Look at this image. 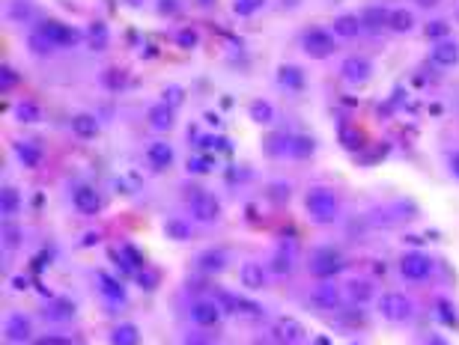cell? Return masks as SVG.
Instances as JSON below:
<instances>
[{
  "label": "cell",
  "instance_id": "31",
  "mask_svg": "<svg viewBox=\"0 0 459 345\" xmlns=\"http://www.w3.org/2000/svg\"><path fill=\"white\" fill-rule=\"evenodd\" d=\"M313 143L310 137H304V134H299V137H290V155L292 158H310L313 155Z\"/></svg>",
  "mask_w": 459,
  "mask_h": 345
},
{
  "label": "cell",
  "instance_id": "53",
  "mask_svg": "<svg viewBox=\"0 0 459 345\" xmlns=\"http://www.w3.org/2000/svg\"><path fill=\"white\" fill-rule=\"evenodd\" d=\"M96 241H98V232H87L84 235V247H93Z\"/></svg>",
  "mask_w": 459,
  "mask_h": 345
},
{
  "label": "cell",
  "instance_id": "58",
  "mask_svg": "<svg viewBox=\"0 0 459 345\" xmlns=\"http://www.w3.org/2000/svg\"><path fill=\"white\" fill-rule=\"evenodd\" d=\"M451 164H453V172H456V176H459V152H456V155H453V161H451Z\"/></svg>",
  "mask_w": 459,
  "mask_h": 345
},
{
  "label": "cell",
  "instance_id": "56",
  "mask_svg": "<svg viewBox=\"0 0 459 345\" xmlns=\"http://www.w3.org/2000/svg\"><path fill=\"white\" fill-rule=\"evenodd\" d=\"M45 345H69V340H63V337H51Z\"/></svg>",
  "mask_w": 459,
  "mask_h": 345
},
{
  "label": "cell",
  "instance_id": "49",
  "mask_svg": "<svg viewBox=\"0 0 459 345\" xmlns=\"http://www.w3.org/2000/svg\"><path fill=\"white\" fill-rule=\"evenodd\" d=\"M156 274H152V271H147V268H140V274H138V283L143 286V289H152V286H156Z\"/></svg>",
  "mask_w": 459,
  "mask_h": 345
},
{
  "label": "cell",
  "instance_id": "13",
  "mask_svg": "<svg viewBox=\"0 0 459 345\" xmlns=\"http://www.w3.org/2000/svg\"><path fill=\"white\" fill-rule=\"evenodd\" d=\"M72 203H75V208L81 214H96L98 208H102V197L96 194L93 188H75V197H72Z\"/></svg>",
  "mask_w": 459,
  "mask_h": 345
},
{
  "label": "cell",
  "instance_id": "17",
  "mask_svg": "<svg viewBox=\"0 0 459 345\" xmlns=\"http://www.w3.org/2000/svg\"><path fill=\"white\" fill-rule=\"evenodd\" d=\"M149 125L156 131H170V129H173V107L164 104V102L149 107Z\"/></svg>",
  "mask_w": 459,
  "mask_h": 345
},
{
  "label": "cell",
  "instance_id": "11",
  "mask_svg": "<svg viewBox=\"0 0 459 345\" xmlns=\"http://www.w3.org/2000/svg\"><path fill=\"white\" fill-rule=\"evenodd\" d=\"M191 319H194V324H200V328H212V324L221 322V307L215 301H194Z\"/></svg>",
  "mask_w": 459,
  "mask_h": 345
},
{
  "label": "cell",
  "instance_id": "39",
  "mask_svg": "<svg viewBox=\"0 0 459 345\" xmlns=\"http://www.w3.org/2000/svg\"><path fill=\"white\" fill-rule=\"evenodd\" d=\"M212 170V158L209 155H191L188 158V172H197V176H203V172Z\"/></svg>",
  "mask_w": 459,
  "mask_h": 345
},
{
  "label": "cell",
  "instance_id": "24",
  "mask_svg": "<svg viewBox=\"0 0 459 345\" xmlns=\"http://www.w3.org/2000/svg\"><path fill=\"white\" fill-rule=\"evenodd\" d=\"M388 15H391V9H376V6H370L367 12L361 15V24L367 27V30H379V27H388Z\"/></svg>",
  "mask_w": 459,
  "mask_h": 345
},
{
  "label": "cell",
  "instance_id": "16",
  "mask_svg": "<svg viewBox=\"0 0 459 345\" xmlns=\"http://www.w3.org/2000/svg\"><path fill=\"white\" fill-rule=\"evenodd\" d=\"M361 18L358 15H337L334 24H331V30H334V36H340V39H352V36L361 33Z\"/></svg>",
  "mask_w": 459,
  "mask_h": 345
},
{
  "label": "cell",
  "instance_id": "36",
  "mask_svg": "<svg viewBox=\"0 0 459 345\" xmlns=\"http://www.w3.org/2000/svg\"><path fill=\"white\" fill-rule=\"evenodd\" d=\"M266 152L268 155H281V152H290V140L284 134H268L266 137Z\"/></svg>",
  "mask_w": 459,
  "mask_h": 345
},
{
  "label": "cell",
  "instance_id": "20",
  "mask_svg": "<svg viewBox=\"0 0 459 345\" xmlns=\"http://www.w3.org/2000/svg\"><path fill=\"white\" fill-rule=\"evenodd\" d=\"M197 265H200L203 271H224L227 268V253L212 247V250H203L200 256H197Z\"/></svg>",
  "mask_w": 459,
  "mask_h": 345
},
{
  "label": "cell",
  "instance_id": "21",
  "mask_svg": "<svg viewBox=\"0 0 459 345\" xmlns=\"http://www.w3.org/2000/svg\"><path fill=\"white\" fill-rule=\"evenodd\" d=\"M277 78H281V84L284 87H290V89H304V71L299 66H292V63H284L281 69H277Z\"/></svg>",
  "mask_w": 459,
  "mask_h": 345
},
{
  "label": "cell",
  "instance_id": "40",
  "mask_svg": "<svg viewBox=\"0 0 459 345\" xmlns=\"http://www.w3.org/2000/svg\"><path fill=\"white\" fill-rule=\"evenodd\" d=\"M266 0H236V3H233V9H236V15H254L259 6H263Z\"/></svg>",
  "mask_w": 459,
  "mask_h": 345
},
{
  "label": "cell",
  "instance_id": "15",
  "mask_svg": "<svg viewBox=\"0 0 459 345\" xmlns=\"http://www.w3.org/2000/svg\"><path fill=\"white\" fill-rule=\"evenodd\" d=\"M72 131H75L81 140H93L98 134V120L93 113H75L72 116Z\"/></svg>",
  "mask_w": 459,
  "mask_h": 345
},
{
  "label": "cell",
  "instance_id": "59",
  "mask_svg": "<svg viewBox=\"0 0 459 345\" xmlns=\"http://www.w3.org/2000/svg\"><path fill=\"white\" fill-rule=\"evenodd\" d=\"M125 3H129V6H140L143 0H125Z\"/></svg>",
  "mask_w": 459,
  "mask_h": 345
},
{
  "label": "cell",
  "instance_id": "38",
  "mask_svg": "<svg viewBox=\"0 0 459 345\" xmlns=\"http://www.w3.org/2000/svg\"><path fill=\"white\" fill-rule=\"evenodd\" d=\"M15 116L21 122H36V120H39V107H36V102H18Z\"/></svg>",
  "mask_w": 459,
  "mask_h": 345
},
{
  "label": "cell",
  "instance_id": "7",
  "mask_svg": "<svg viewBox=\"0 0 459 345\" xmlns=\"http://www.w3.org/2000/svg\"><path fill=\"white\" fill-rule=\"evenodd\" d=\"M272 337L281 342V345H295L304 340V328L299 319H290V315H284V319H277L272 324Z\"/></svg>",
  "mask_w": 459,
  "mask_h": 345
},
{
  "label": "cell",
  "instance_id": "10",
  "mask_svg": "<svg viewBox=\"0 0 459 345\" xmlns=\"http://www.w3.org/2000/svg\"><path fill=\"white\" fill-rule=\"evenodd\" d=\"M310 304L317 307V310H337L340 307V289L331 286V283H319L317 289L310 292Z\"/></svg>",
  "mask_w": 459,
  "mask_h": 345
},
{
  "label": "cell",
  "instance_id": "9",
  "mask_svg": "<svg viewBox=\"0 0 459 345\" xmlns=\"http://www.w3.org/2000/svg\"><path fill=\"white\" fill-rule=\"evenodd\" d=\"M340 75H343L349 84H364V80L373 78V66H370V60H364V57H346L343 66H340Z\"/></svg>",
  "mask_w": 459,
  "mask_h": 345
},
{
  "label": "cell",
  "instance_id": "3",
  "mask_svg": "<svg viewBox=\"0 0 459 345\" xmlns=\"http://www.w3.org/2000/svg\"><path fill=\"white\" fill-rule=\"evenodd\" d=\"M340 271H343V259H340L337 250L322 247V250L313 253V259H310V274H313V277L331 280L334 274H340Z\"/></svg>",
  "mask_w": 459,
  "mask_h": 345
},
{
  "label": "cell",
  "instance_id": "29",
  "mask_svg": "<svg viewBox=\"0 0 459 345\" xmlns=\"http://www.w3.org/2000/svg\"><path fill=\"white\" fill-rule=\"evenodd\" d=\"M98 286H102V292L107 295V298H111V301H125V289L120 286V283H116V280L111 277V274H98Z\"/></svg>",
  "mask_w": 459,
  "mask_h": 345
},
{
  "label": "cell",
  "instance_id": "50",
  "mask_svg": "<svg viewBox=\"0 0 459 345\" xmlns=\"http://www.w3.org/2000/svg\"><path fill=\"white\" fill-rule=\"evenodd\" d=\"M3 244H6V247H18V244H21V232H18V230H6L3 232Z\"/></svg>",
  "mask_w": 459,
  "mask_h": 345
},
{
  "label": "cell",
  "instance_id": "4",
  "mask_svg": "<svg viewBox=\"0 0 459 345\" xmlns=\"http://www.w3.org/2000/svg\"><path fill=\"white\" fill-rule=\"evenodd\" d=\"M400 274L406 277V280H427L429 274H433V259L427 256V253H418V250H412V253H403L400 256Z\"/></svg>",
  "mask_w": 459,
  "mask_h": 345
},
{
  "label": "cell",
  "instance_id": "60",
  "mask_svg": "<svg viewBox=\"0 0 459 345\" xmlns=\"http://www.w3.org/2000/svg\"><path fill=\"white\" fill-rule=\"evenodd\" d=\"M317 345H328V340H325V337H319V340H317Z\"/></svg>",
  "mask_w": 459,
  "mask_h": 345
},
{
  "label": "cell",
  "instance_id": "48",
  "mask_svg": "<svg viewBox=\"0 0 459 345\" xmlns=\"http://www.w3.org/2000/svg\"><path fill=\"white\" fill-rule=\"evenodd\" d=\"M158 12L161 15H176L179 12V0H158Z\"/></svg>",
  "mask_w": 459,
  "mask_h": 345
},
{
  "label": "cell",
  "instance_id": "52",
  "mask_svg": "<svg viewBox=\"0 0 459 345\" xmlns=\"http://www.w3.org/2000/svg\"><path fill=\"white\" fill-rule=\"evenodd\" d=\"M12 286H15V289H27V286H30V280L18 274V277H12Z\"/></svg>",
  "mask_w": 459,
  "mask_h": 345
},
{
  "label": "cell",
  "instance_id": "18",
  "mask_svg": "<svg viewBox=\"0 0 459 345\" xmlns=\"http://www.w3.org/2000/svg\"><path fill=\"white\" fill-rule=\"evenodd\" d=\"M147 158L156 170H164V167L173 164V146H167V143H149Z\"/></svg>",
  "mask_w": 459,
  "mask_h": 345
},
{
  "label": "cell",
  "instance_id": "1",
  "mask_svg": "<svg viewBox=\"0 0 459 345\" xmlns=\"http://www.w3.org/2000/svg\"><path fill=\"white\" fill-rule=\"evenodd\" d=\"M304 208H308V214L313 221L319 223H328L331 217L337 212V197L331 188H310L308 194H304Z\"/></svg>",
  "mask_w": 459,
  "mask_h": 345
},
{
  "label": "cell",
  "instance_id": "61",
  "mask_svg": "<svg viewBox=\"0 0 459 345\" xmlns=\"http://www.w3.org/2000/svg\"><path fill=\"white\" fill-rule=\"evenodd\" d=\"M456 18H459V9H456Z\"/></svg>",
  "mask_w": 459,
  "mask_h": 345
},
{
  "label": "cell",
  "instance_id": "22",
  "mask_svg": "<svg viewBox=\"0 0 459 345\" xmlns=\"http://www.w3.org/2000/svg\"><path fill=\"white\" fill-rule=\"evenodd\" d=\"M114 185H116V190H120V194L131 197V194H138V190L143 188V176H140L138 170H125V172H120V179H116Z\"/></svg>",
  "mask_w": 459,
  "mask_h": 345
},
{
  "label": "cell",
  "instance_id": "2",
  "mask_svg": "<svg viewBox=\"0 0 459 345\" xmlns=\"http://www.w3.org/2000/svg\"><path fill=\"white\" fill-rule=\"evenodd\" d=\"M379 313L388 322H409L412 315H415V304H412L403 292H388L379 298Z\"/></svg>",
  "mask_w": 459,
  "mask_h": 345
},
{
  "label": "cell",
  "instance_id": "46",
  "mask_svg": "<svg viewBox=\"0 0 459 345\" xmlns=\"http://www.w3.org/2000/svg\"><path fill=\"white\" fill-rule=\"evenodd\" d=\"M176 42H179V48H194V45H197V33L194 30H179Z\"/></svg>",
  "mask_w": 459,
  "mask_h": 345
},
{
  "label": "cell",
  "instance_id": "37",
  "mask_svg": "<svg viewBox=\"0 0 459 345\" xmlns=\"http://www.w3.org/2000/svg\"><path fill=\"white\" fill-rule=\"evenodd\" d=\"M424 33H427V39H436V42L451 39V27H447L445 21H429V24L424 27Z\"/></svg>",
  "mask_w": 459,
  "mask_h": 345
},
{
  "label": "cell",
  "instance_id": "26",
  "mask_svg": "<svg viewBox=\"0 0 459 345\" xmlns=\"http://www.w3.org/2000/svg\"><path fill=\"white\" fill-rule=\"evenodd\" d=\"M114 345H140V331L134 324H120L111 337Z\"/></svg>",
  "mask_w": 459,
  "mask_h": 345
},
{
  "label": "cell",
  "instance_id": "45",
  "mask_svg": "<svg viewBox=\"0 0 459 345\" xmlns=\"http://www.w3.org/2000/svg\"><path fill=\"white\" fill-rule=\"evenodd\" d=\"M340 137H343V143H346L349 149H358V146H361V134H358V131H352V129H349V125H346L343 131H340Z\"/></svg>",
  "mask_w": 459,
  "mask_h": 345
},
{
  "label": "cell",
  "instance_id": "8",
  "mask_svg": "<svg viewBox=\"0 0 459 345\" xmlns=\"http://www.w3.org/2000/svg\"><path fill=\"white\" fill-rule=\"evenodd\" d=\"M39 33L51 45H75L81 39V33L75 30V27H69V24H63V21H45Z\"/></svg>",
  "mask_w": 459,
  "mask_h": 345
},
{
  "label": "cell",
  "instance_id": "43",
  "mask_svg": "<svg viewBox=\"0 0 459 345\" xmlns=\"http://www.w3.org/2000/svg\"><path fill=\"white\" fill-rule=\"evenodd\" d=\"M438 319H442L445 324H456V310H453V307L445 301V298H442V301H438Z\"/></svg>",
  "mask_w": 459,
  "mask_h": 345
},
{
  "label": "cell",
  "instance_id": "41",
  "mask_svg": "<svg viewBox=\"0 0 459 345\" xmlns=\"http://www.w3.org/2000/svg\"><path fill=\"white\" fill-rule=\"evenodd\" d=\"M122 259H125V262H129V268H131V271H138V268H143V256H140V253H138V250H134V247H131V244H125V247H122Z\"/></svg>",
  "mask_w": 459,
  "mask_h": 345
},
{
  "label": "cell",
  "instance_id": "44",
  "mask_svg": "<svg viewBox=\"0 0 459 345\" xmlns=\"http://www.w3.org/2000/svg\"><path fill=\"white\" fill-rule=\"evenodd\" d=\"M0 84H3V89H12L18 84V71L12 66H3V71H0Z\"/></svg>",
  "mask_w": 459,
  "mask_h": 345
},
{
  "label": "cell",
  "instance_id": "28",
  "mask_svg": "<svg viewBox=\"0 0 459 345\" xmlns=\"http://www.w3.org/2000/svg\"><path fill=\"white\" fill-rule=\"evenodd\" d=\"M48 315H51L54 322H66V319H72V315H75V304L66 301V298H57V301H51Z\"/></svg>",
  "mask_w": 459,
  "mask_h": 345
},
{
  "label": "cell",
  "instance_id": "35",
  "mask_svg": "<svg viewBox=\"0 0 459 345\" xmlns=\"http://www.w3.org/2000/svg\"><path fill=\"white\" fill-rule=\"evenodd\" d=\"M161 102H164V104H170V107H173V111H176V107L185 102V89H182V87H176V84L164 87V93H161Z\"/></svg>",
  "mask_w": 459,
  "mask_h": 345
},
{
  "label": "cell",
  "instance_id": "30",
  "mask_svg": "<svg viewBox=\"0 0 459 345\" xmlns=\"http://www.w3.org/2000/svg\"><path fill=\"white\" fill-rule=\"evenodd\" d=\"M349 295H352L355 304H370L373 301V286L367 280H352L349 283Z\"/></svg>",
  "mask_w": 459,
  "mask_h": 345
},
{
  "label": "cell",
  "instance_id": "32",
  "mask_svg": "<svg viewBox=\"0 0 459 345\" xmlns=\"http://www.w3.org/2000/svg\"><path fill=\"white\" fill-rule=\"evenodd\" d=\"M0 205H3V214H15L21 208V194L15 188H3V197H0Z\"/></svg>",
  "mask_w": 459,
  "mask_h": 345
},
{
  "label": "cell",
  "instance_id": "47",
  "mask_svg": "<svg viewBox=\"0 0 459 345\" xmlns=\"http://www.w3.org/2000/svg\"><path fill=\"white\" fill-rule=\"evenodd\" d=\"M200 146H215V149H221V152H230V140H224V137H203L200 140Z\"/></svg>",
  "mask_w": 459,
  "mask_h": 345
},
{
  "label": "cell",
  "instance_id": "42",
  "mask_svg": "<svg viewBox=\"0 0 459 345\" xmlns=\"http://www.w3.org/2000/svg\"><path fill=\"white\" fill-rule=\"evenodd\" d=\"M30 51L39 54V57H45V54H51V42L45 39L42 33H36V36H30Z\"/></svg>",
  "mask_w": 459,
  "mask_h": 345
},
{
  "label": "cell",
  "instance_id": "33",
  "mask_svg": "<svg viewBox=\"0 0 459 345\" xmlns=\"http://www.w3.org/2000/svg\"><path fill=\"white\" fill-rule=\"evenodd\" d=\"M272 116H275V111H272V104H268V102H254V104H250V120H254V122L268 125V122H272Z\"/></svg>",
  "mask_w": 459,
  "mask_h": 345
},
{
  "label": "cell",
  "instance_id": "23",
  "mask_svg": "<svg viewBox=\"0 0 459 345\" xmlns=\"http://www.w3.org/2000/svg\"><path fill=\"white\" fill-rule=\"evenodd\" d=\"M412 27H415V15H412L409 9H391V15H388V30H394V33H409Z\"/></svg>",
  "mask_w": 459,
  "mask_h": 345
},
{
  "label": "cell",
  "instance_id": "6",
  "mask_svg": "<svg viewBox=\"0 0 459 345\" xmlns=\"http://www.w3.org/2000/svg\"><path fill=\"white\" fill-rule=\"evenodd\" d=\"M304 51L310 54L313 60H325L334 54V36L328 30H319V27H313V30L304 36Z\"/></svg>",
  "mask_w": 459,
  "mask_h": 345
},
{
  "label": "cell",
  "instance_id": "55",
  "mask_svg": "<svg viewBox=\"0 0 459 345\" xmlns=\"http://www.w3.org/2000/svg\"><path fill=\"white\" fill-rule=\"evenodd\" d=\"M185 345H209V342H206L203 337H188V340H185Z\"/></svg>",
  "mask_w": 459,
  "mask_h": 345
},
{
  "label": "cell",
  "instance_id": "25",
  "mask_svg": "<svg viewBox=\"0 0 459 345\" xmlns=\"http://www.w3.org/2000/svg\"><path fill=\"white\" fill-rule=\"evenodd\" d=\"M87 39H89V48L105 51V48H107V42H111V33H107V27H105L102 21H96V24H89Z\"/></svg>",
  "mask_w": 459,
  "mask_h": 345
},
{
  "label": "cell",
  "instance_id": "27",
  "mask_svg": "<svg viewBox=\"0 0 459 345\" xmlns=\"http://www.w3.org/2000/svg\"><path fill=\"white\" fill-rule=\"evenodd\" d=\"M164 235H167V238H176V241H188V238H191V226H188V221L170 217V221L164 223Z\"/></svg>",
  "mask_w": 459,
  "mask_h": 345
},
{
  "label": "cell",
  "instance_id": "5",
  "mask_svg": "<svg viewBox=\"0 0 459 345\" xmlns=\"http://www.w3.org/2000/svg\"><path fill=\"white\" fill-rule=\"evenodd\" d=\"M188 212H191L194 221L212 223V221H218V214H221V203H218V197H212V194H206V190H200V194L191 197Z\"/></svg>",
  "mask_w": 459,
  "mask_h": 345
},
{
  "label": "cell",
  "instance_id": "19",
  "mask_svg": "<svg viewBox=\"0 0 459 345\" xmlns=\"http://www.w3.org/2000/svg\"><path fill=\"white\" fill-rule=\"evenodd\" d=\"M239 280L245 289H259L266 283V271L257 265V262H245V265L239 268Z\"/></svg>",
  "mask_w": 459,
  "mask_h": 345
},
{
  "label": "cell",
  "instance_id": "12",
  "mask_svg": "<svg viewBox=\"0 0 459 345\" xmlns=\"http://www.w3.org/2000/svg\"><path fill=\"white\" fill-rule=\"evenodd\" d=\"M429 57H433L436 66L451 69V66H456V63H459V45L453 39H442V42L433 45V54H429Z\"/></svg>",
  "mask_w": 459,
  "mask_h": 345
},
{
  "label": "cell",
  "instance_id": "51",
  "mask_svg": "<svg viewBox=\"0 0 459 345\" xmlns=\"http://www.w3.org/2000/svg\"><path fill=\"white\" fill-rule=\"evenodd\" d=\"M275 274H290V259H286V256H277V259H275Z\"/></svg>",
  "mask_w": 459,
  "mask_h": 345
},
{
  "label": "cell",
  "instance_id": "57",
  "mask_svg": "<svg viewBox=\"0 0 459 345\" xmlns=\"http://www.w3.org/2000/svg\"><path fill=\"white\" fill-rule=\"evenodd\" d=\"M427 345H447V340H442V337H429Z\"/></svg>",
  "mask_w": 459,
  "mask_h": 345
},
{
  "label": "cell",
  "instance_id": "34",
  "mask_svg": "<svg viewBox=\"0 0 459 345\" xmlns=\"http://www.w3.org/2000/svg\"><path fill=\"white\" fill-rule=\"evenodd\" d=\"M15 152H18V161H21V164H27V167L39 164V149L30 146V143H18Z\"/></svg>",
  "mask_w": 459,
  "mask_h": 345
},
{
  "label": "cell",
  "instance_id": "54",
  "mask_svg": "<svg viewBox=\"0 0 459 345\" xmlns=\"http://www.w3.org/2000/svg\"><path fill=\"white\" fill-rule=\"evenodd\" d=\"M418 6H424V9H436L438 3H442V0H415Z\"/></svg>",
  "mask_w": 459,
  "mask_h": 345
},
{
  "label": "cell",
  "instance_id": "14",
  "mask_svg": "<svg viewBox=\"0 0 459 345\" xmlns=\"http://www.w3.org/2000/svg\"><path fill=\"white\" fill-rule=\"evenodd\" d=\"M33 337V324L27 315L21 313H15V315H9V322H6V340H12V342H27Z\"/></svg>",
  "mask_w": 459,
  "mask_h": 345
}]
</instances>
